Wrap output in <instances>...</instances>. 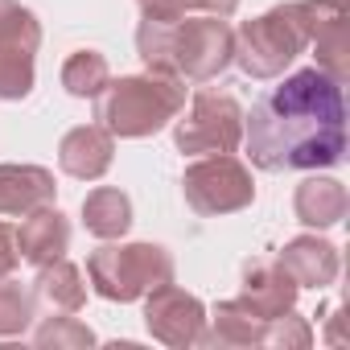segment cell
Segmentation results:
<instances>
[{
	"label": "cell",
	"mask_w": 350,
	"mask_h": 350,
	"mask_svg": "<svg viewBox=\"0 0 350 350\" xmlns=\"http://www.w3.org/2000/svg\"><path fill=\"white\" fill-rule=\"evenodd\" d=\"M136 54L148 70L211 83L235 62V29L227 17L190 13V17H140Z\"/></svg>",
	"instance_id": "cell-2"
},
{
	"label": "cell",
	"mask_w": 350,
	"mask_h": 350,
	"mask_svg": "<svg viewBox=\"0 0 350 350\" xmlns=\"http://www.w3.org/2000/svg\"><path fill=\"white\" fill-rule=\"evenodd\" d=\"M144 325L157 342L173 346V350H186V346H202L206 334V305L178 288V284H161L144 297Z\"/></svg>",
	"instance_id": "cell-9"
},
{
	"label": "cell",
	"mask_w": 350,
	"mask_h": 350,
	"mask_svg": "<svg viewBox=\"0 0 350 350\" xmlns=\"http://www.w3.org/2000/svg\"><path fill=\"white\" fill-rule=\"evenodd\" d=\"M17 243H21V260H29L33 268L66 256L70 247V223L58 206H42L33 215H25V223L17 227Z\"/></svg>",
	"instance_id": "cell-15"
},
{
	"label": "cell",
	"mask_w": 350,
	"mask_h": 350,
	"mask_svg": "<svg viewBox=\"0 0 350 350\" xmlns=\"http://www.w3.org/2000/svg\"><path fill=\"white\" fill-rule=\"evenodd\" d=\"M346 186L338 178H321V173H313V178H305L293 194V211H297V223H305L309 231H325V227H338L346 219Z\"/></svg>",
	"instance_id": "cell-14"
},
{
	"label": "cell",
	"mask_w": 350,
	"mask_h": 350,
	"mask_svg": "<svg viewBox=\"0 0 350 350\" xmlns=\"http://www.w3.org/2000/svg\"><path fill=\"white\" fill-rule=\"evenodd\" d=\"M297 280L280 268V260H247L243 264V301H252L264 317H280L297 309Z\"/></svg>",
	"instance_id": "cell-13"
},
{
	"label": "cell",
	"mask_w": 350,
	"mask_h": 350,
	"mask_svg": "<svg viewBox=\"0 0 350 350\" xmlns=\"http://www.w3.org/2000/svg\"><path fill=\"white\" fill-rule=\"evenodd\" d=\"M173 144L190 157L206 152H235L243 144V107L227 91H198L190 99L186 120L173 128Z\"/></svg>",
	"instance_id": "cell-7"
},
{
	"label": "cell",
	"mask_w": 350,
	"mask_h": 350,
	"mask_svg": "<svg viewBox=\"0 0 350 350\" xmlns=\"http://www.w3.org/2000/svg\"><path fill=\"white\" fill-rule=\"evenodd\" d=\"M83 227L95 239H124L132 227V198L116 186H99L83 198Z\"/></svg>",
	"instance_id": "cell-18"
},
{
	"label": "cell",
	"mask_w": 350,
	"mask_h": 350,
	"mask_svg": "<svg viewBox=\"0 0 350 350\" xmlns=\"http://www.w3.org/2000/svg\"><path fill=\"white\" fill-rule=\"evenodd\" d=\"M42 25L21 0H0V99H25L33 91V58Z\"/></svg>",
	"instance_id": "cell-8"
},
{
	"label": "cell",
	"mask_w": 350,
	"mask_h": 350,
	"mask_svg": "<svg viewBox=\"0 0 350 350\" xmlns=\"http://www.w3.org/2000/svg\"><path fill=\"white\" fill-rule=\"evenodd\" d=\"M33 342L42 350H83V346H95V334L79 321V317H46L33 334Z\"/></svg>",
	"instance_id": "cell-22"
},
{
	"label": "cell",
	"mask_w": 350,
	"mask_h": 350,
	"mask_svg": "<svg viewBox=\"0 0 350 350\" xmlns=\"http://www.w3.org/2000/svg\"><path fill=\"white\" fill-rule=\"evenodd\" d=\"M264 346H276V350H309L313 346V329L305 317H297L293 309L280 313V317H268L264 325Z\"/></svg>",
	"instance_id": "cell-24"
},
{
	"label": "cell",
	"mask_w": 350,
	"mask_h": 350,
	"mask_svg": "<svg viewBox=\"0 0 350 350\" xmlns=\"http://www.w3.org/2000/svg\"><path fill=\"white\" fill-rule=\"evenodd\" d=\"M243 144L252 165L264 173L338 165L346 157L342 83L317 66L293 70L252 103V116L243 111Z\"/></svg>",
	"instance_id": "cell-1"
},
{
	"label": "cell",
	"mask_w": 350,
	"mask_h": 350,
	"mask_svg": "<svg viewBox=\"0 0 350 350\" xmlns=\"http://www.w3.org/2000/svg\"><path fill=\"white\" fill-rule=\"evenodd\" d=\"M38 317V297L33 288L0 276V338H21Z\"/></svg>",
	"instance_id": "cell-21"
},
{
	"label": "cell",
	"mask_w": 350,
	"mask_h": 350,
	"mask_svg": "<svg viewBox=\"0 0 350 350\" xmlns=\"http://www.w3.org/2000/svg\"><path fill=\"white\" fill-rule=\"evenodd\" d=\"M309 46L317 50V70H325L329 79L346 83V70H350V58H346V9L329 13Z\"/></svg>",
	"instance_id": "cell-20"
},
{
	"label": "cell",
	"mask_w": 350,
	"mask_h": 350,
	"mask_svg": "<svg viewBox=\"0 0 350 350\" xmlns=\"http://www.w3.org/2000/svg\"><path fill=\"white\" fill-rule=\"evenodd\" d=\"M206 321H211V329L202 334V346H264L268 317L252 301H243V297L219 301Z\"/></svg>",
	"instance_id": "cell-16"
},
{
	"label": "cell",
	"mask_w": 350,
	"mask_h": 350,
	"mask_svg": "<svg viewBox=\"0 0 350 350\" xmlns=\"http://www.w3.org/2000/svg\"><path fill=\"white\" fill-rule=\"evenodd\" d=\"M338 9L342 0H284V5L243 21L235 29V62L252 79H280L313 42L321 21Z\"/></svg>",
	"instance_id": "cell-3"
},
{
	"label": "cell",
	"mask_w": 350,
	"mask_h": 350,
	"mask_svg": "<svg viewBox=\"0 0 350 350\" xmlns=\"http://www.w3.org/2000/svg\"><path fill=\"white\" fill-rule=\"evenodd\" d=\"M239 0H140V17H190V13H211V17H231Z\"/></svg>",
	"instance_id": "cell-23"
},
{
	"label": "cell",
	"mask_w": 350,
	"mask_h": 350,
	"mask_svg": "<svg viewBox=\"0 0 350 350\" xmlns=\"http://www.w3.org/2000/svg\"><path fill=\"white\" fill-rule=\"evenodd\" d=\"M21 264V243H17V227L0 223V276H13Z\"/></svg>",
	"instance_id": "cell-25"
},
{
	"label": "cell",
	"mask_w": 350,
	"mask_h": 350,
	"mask_svg": "<svg viewBox=\"0 0 350 350\" xmlns=\"http://www.w3.org/2000/svg\"><path fill=\"white\" fill-rule=\"evenodd\" d=\"M182 194L194 215L215 219V215H235L256 202V182L252 169L231 157V152H206L182 173Z\"/></svg>",
	"instance_id": "cell-6"
},
{
	"label": "cell",
	"mask_w": 350,
	"mask_h": 350,
	"mask_svg": "<svg viewBox=\"0 0 350 350\" xmlns=\"http://www.w3.org/2000/svg\"><path fill=\"white\" fill-rule=\"evenodd\" d=\"M58 182L46 165H0V215H33L42 206H54Z\"/></svg>",
	"instance_id": "cell-11"
},
{
	"label": "cell",
	"mask_w": 350,
	"mask_h": 350,
	"mask_svg": "<svg viewBox=\"0 0 350 350\" xmlns=\"http://www.w3.org/2000/svg\"><path fill=\"white\" fill-rule=\"evenodd\" d=\"M33 297L46 301L54 313H79L87 305V276H83L79 264H70L66 256H58V260H50V264L38 268Z\"/></svg>",
	"instance_id": "cell-17"
},
{
	"label": "cell",
	"mask_w": 350,
	"mask_h": 350,
	"mask_svg": "<svg viewBox=\"0 0 350 350\" xmlns=\"http://www.w3.org/2000/svg\"><path fill=\"white\" fill-rule=\"evenodd\" d=\"M107 83H111V66L99 50H75L62 62V87L75 99H95Z\"/></svg>",
	"instance_id": "cell-19"
},
{
	"label": "cell",
	"mask_w": 350,
	"mask_h": 350,
	"mask_svg": "<svg viewBox=\"0 0 350 350\" xmlns=\"http://www.w3.org/2000/svg\"><path fill=\"white\" fill-rule=\"evenodd\" d=\"M111 161H116V136L103 124H79L58 144L62 173H70V178H79V182H99L111 169Z\"/></svg>",
	"instance_id": "cell-10"
},
{
	"label": "cell",
	"mask_w": 350,
	"mask_h": 350,
	"mask_svg": "<svg viewBox=\"0 0 350 350\" xmlns=\"http://www.w3.org/2000/svg\"><path fill=\"white\" fill-rule=\"evenodd\" d=\"M178 264L161 243H103L87 256V280L103 301H140L152 288L169 284Z\"/></svg>",
	"instance_id": "cell-5"
},
{
	"label": "cell",
	"mask_w": 350,
	"mask_h": 350,
	"mask_svg": "<svg viewBox=\"0 0 350 350\" xmlns=\"http://www.w3.org/2000/svg\"><path fill=\"white\" fill-rule=\"evenodd\" d=\"M280 268L297 280V288H329L342 272L338 247L321 235H297L280 247Z\"/></svg>",
	"instance_id": "cell-12"
},
{
	"label": "cell",
	"mask_w": 350,
	"mask_h": 350,
	"mask_svg": "<svg viewBox=\"0 0 350 350\" xmlns=\"http://www.w3.org/2000/svg\"><path fill=\"white\" fill-rule=\"evenodd\" d=\"M182 107H186V79L157 75V70L111 79L95 95V120L120 140L157 136L165 124L182 116Z\"/></svg>",
	"instance_id": "cell-4"
}]
</instances>
